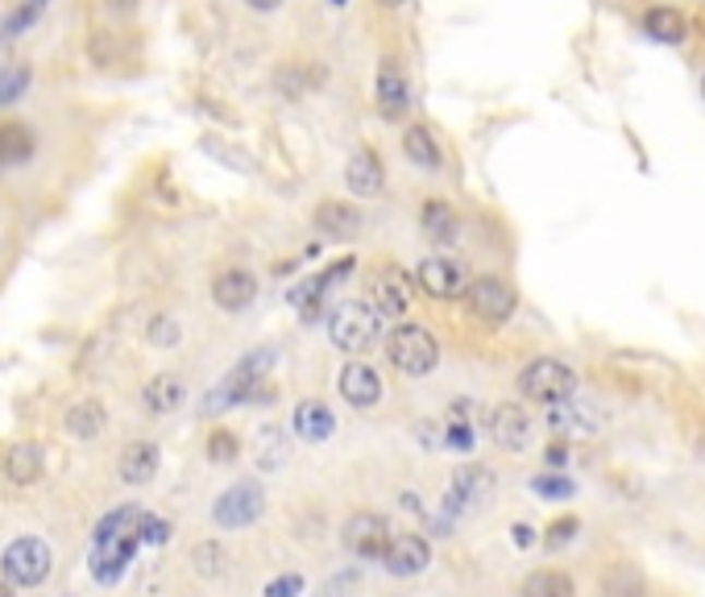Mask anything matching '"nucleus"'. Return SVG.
<instances>
[{
	"mask_svg": "<svg viewBox=\"0 0 705 597\" xmlns=\"http://www.w3.org/2000/svg\"><path fill=\"white\" fill-rule=\"evenodd\" d=\"M270 366H274V349H253L246 353L241 361H237V370L228 373L225 382L216 386V391L204 398V415H220L228 411L232 403H249V398H258L262 394V382H266Z\"/></svg>",
	"mask_w": 705,
	"mask_h": 597,
	"instance_id": "obj_2",
	"label": "nucleus"
},
{
	"mask_svg": "<svg viewBox=\"0 0 705 597\" xmlns=\"http://www.w3.org/2000/svg\"><path fill=\"white\" fill-rule=\"evenodd\" d=\"M490 490H494V474H490L486 465H461L453 474V486H449L444 511H449V515L474 511V506H481V502L490 498Z\"/></svg>",
	"mask_w": 705,
	"mask_h": 597,
	"instance_id": "obj_10",
	"label": "nucleus"
},
{
	"mask_svg": "<svg viewBox=\"0 0 705 597\" xmlns=\"http://www.w3.org/2000/svg\"><path fill=\"white\" fill-rule=\"evenodd\" d=\"M419 225H423V232L432 237L435 246H453L456 237H461V220H456V212L449 204H440V200H428V204H423Z\"/></svg>",
	"mask_w": 705,
	"mask_h": 597,
	"instance_id": "obj_25",
	"label": "nucleus"
},
{
	"mask_svg": "<svg viewBox=\"0 0 705 597\" xmlns=\"http://www.w3.org/2000/svg\"><path fill=\"white\" fill-rule=\"evenodd\" d=\"M548 428H552L557 440H585V435H598L601 415L594 411V407H585V403L564 398V403H552V407H548Z\"/></svg>",
	"mask_w": 705,
	"mask_h": 597,
	"instance_id": "obj_13",
	"label": "nucleus"
},
{
	"mask_svg": "<svg viewBox=\"0 0 705 597\" xmlns=\"http://www.w3.org/2000/svg\"><path fill=\"white\" fill-rule=\"evenodd\" d=\"M328 336L340 353H370L382 341V315L370 303H340L328 320Z\"/></svg>",
	"mask_w": 705,
	"mask_h": 597,
	"instance_id": "obj_3",
	"label": "nucleus"
},
{
	"mask_svg": "<svg viewBox=\"0 0 705 597\" xmlns=\"http://www.w3.org/2000/svg\"><path fill=\"white\" fill-rule=\"evenodd\" d=\"M531 539H536V536H531V527H527V523H515V544H518V548H527Z\"/></svg>",
	"mask_w": 705,
	"mask_h": 597,
	"instance_id": "obj_44",
	"label": "nucleus"
},
{
	"mask_svg": "<svg viewBox=\"0 0 705 597\" xmlns=\"http://www.w3.org/2000/svg\"><path fill=\"white\" fill-rule=\"evenodd\" d=\"M0 469H4V477H9L13 486H34L41 477V444H34V440L9 444L4 456H0Z\"/></svg>",
	"mask_w": 705,
	"mask_h": 597,
	"instance_id": "obj_21",
	"label": "nucleus"
},
{
	"mask_svg": "<svg viewBox=\"0 0 705 597\" xmlns=\"http://www.w3.org/2000/svg\"><path fill=\"white\" fill-rule=\"evenodd\" d=\"M262 511H266V498H262V486H253V481H237L216 498V523L220 527H249V523L262 518Z\"/></svg>",
	"mask_w": 705,
	"mask_h": 597,
	"instance_id": "obj_7",
	"label": "nucleus"
},
{
	"mask_svg": "<svg viewBox=\"0 0 705 597\" xmlns=\"http://www.w3.org/2000/svg\"><path fill=\"white\" fill-rule=\"evenodd\" d=\"M46 13V0H25V4H17L9 17H4V38H17V34H25L34 21Z\"/></svg>",
	"mask_w": 705,
	"mask_h": 597,
	"instance_id": "obj_35",
	"label": "nucleus"
},
{
	"mask_svg": "<svg viewBox=\"0 0 705 597\" xmlns=\"http://www.w3.org/2000/svg\"><path fill=\"white\" fill-rule=\"evenodd\" d=\"M150 345H158V349L179 345V324H175L170 315H154V320H150Z\"/></svg>",
	"mask_w": 705,
	"mask_h": 597,
	"instance_id": "obj_39",
	"label": "nucleus"
},
{
	"mask_svg": "<svg viewBox=\"0 0 705 597\" xmlns=\"http://www.w3.org/2000/svg\"><path fill=\"white\" fill-rule=\"evenodd\" d=\"M191 564H195L200 577H220V573H225V548H220L216 539H204V544H195Z\"/></svg>",
	"mask_w": 705,
	"mask_h": 597,
	"instance_id": "obj_33",
	"label": "nucleus"
},
{
	"mask_svg": "<svg viewBox=\"0 0 705 597\" xmlns=\"http://www.w3.org/2000/svg\"><path fill=\"white\" fill-rule=\"evenodd\" d=\"M138 536H142V544H166L170 539V523L158 515H138Z\"/></svg>",
	"mask_w": 705,
	"mask_h": 597,
	"instance_id": "obj_38",
	"label": "nucleus"
},
{
	"mask_svg": "<svg viewBox=\"0 0 705 597\" xmlns=\"http://www.w3.org/2000/svg\"><path fill=\"white\" fill-rule=\"evenodd\" d=\"M407 108H411V83H407V75H403L398 62L386 59L378 67V112H382L386 121H398Z\"/></svg>",
	"mask_w": 705,
	"mask_h": 597,
	"instance_id": "obj_15",
	"label": "nucleus"
},
{
	"mask_svg": "<svg viewBox=\"0 0 705 597\" xmlns=\"http://www.w3.org/2000/svg\"><path fill=\"white\" fill-rule=\"evenodd\" d=\"M138 506H121L108 518H100L96 527V539H92V577L100 585H112L121 581V573L129 569L133 552L142 548V536H138Z\"/></svg>",
	"mask_w": 705,
	"mask_h": 597,
	"instance_id": "obj_1",
	"label": "nucleus"
},
{
	"mask_svg": "<svg viewBox=\"0 0 705 597\" xmlns=\"http://www.w3.org/2000/svg\"><path fill=\"white\" fill-rule=\"evenodd\" d=\"M204 453L212 465H232L237 461V453H241V440H237V432H225V428H216V432L207 435Z\"/></svg>",
	"mask_w": 705,
	"mask_h": 597,
	"instance_id": "obj_34",
	"label": "nucleus"
},
{
	"mask_svg": "<svg viewBox=\"0 0 705 597\" xmlns=\"http://www.w3.org/2000/svg\"><path fill=\"white\" fill-rule=\"evenodd\" d=\"M601 589H606V597H643V577L631 564H614L601 581Z\"/></svg>",
	"mask_w": 705,
	"mask_h": 597,
	"instance_id": "obj_32",
	"label": "nucleus"
},
{
	"mask_svg": "<svg viewBox=\"0 0 705 597\" xmlns=\"http://www.w3.org/2000/svg\"><path fill=\"white\" fill-rule=\"evenodd\" d=\"M315 228L324 232V237H340V241H349L361 232V212L352 204H340V200H328V204L315 207Z\"/></svg>",
	"mask_w": 705,
	"mask_h": 597,
	"instance_id": "obj_24",
	"label": "nucleus"
},
{
	"mask_svg": "<svg viewBox=\"0 0 705 597\" xmlns=\"http://www.w3.org/2000/svg\"><path fill=\"white\" fill-rule=\"evenodd\" d=\"M465 295H469V311L486 324H502V320L515 315V290L502 278H477L465 287Z\"/></svg>",
	"mask_w": 705,
	"mask_h": 597,
	"instance_id": "obj_9",
	"label": "nucleus"
},
{
	"mask_svg": "<svg viewBox=\"0 0 705 597\" xmlns=\"http://www.w3.org/2000/svg\"><path fill=\"white\" fill-rule=\"evenodd\" d=\"M340 398H345L349 407H357V411L378 407V398H382V378H378V370L366 366V361L345 366V373H340Z\"/></svg>",
	"mask_w": 705,
	"mask_h": 597,
	"instance_id": "obj_17",
	"label": "nucleus"
},
{
	"mask_svg": "<svg viewBox=\"0 0 705 597\" xmlns=\"http://www.w3.org/2000/svg\"><path fill=\"white\" fill-rule=\"evenodd\" d=\"M370 308L378 315H403V311L411 308V278L403 274V270L394 266H382L370 274Z\"/></svg>",
	"mask_w": 705,
	"mask_h": 597,
	"instance_id": "obj_8",
	"label": "nucleus"
},
{
	"mask_svg": "<svg viewBox=\"0 0 705 597\" xmlns=\"http://www.w3.org/2000/svg\"><path fill=\"white\" fill-rule=\"evenodd\" d=\"M34 154V138L21 124H4L0 129V166H17Z\"/></svg>",
	"mask_w": 705,
	"mask_h": 597,
	"instance_id": "obj_31",
	"label": "nucleus"
},
{
	"mask_svg": "<svg viewBox=\"0 0 705 597\" xmlns=\"http://www.w3.org/2000/svg\"><path fill=\"white\" fill-rule=\"evenodd\" d=\"M543 461H548L552 469H564V461H569V453H564V444H548V453H543Z\"/></svg>",
	"mask_w": 705,
	"mask_h": 597,
	"instance_id": "obj_43",
	"label": "nucleus"
},
{
	"mask_svg": "<svg viewBox=\"0 0 705 597\" xmlns=\"http://www.w3.org/2000/svg\"><path fill=\"white\" fill-rule=\"evenodd\" d=\"M50 564H55L50 548L34 536L13 539V544L4 548V557H0L4 581H9V585H21V589H38L41 581L50 577Z\"/></svg>",
	"mask_w": 705,
	"mask_h": 597,
	"instance_id": "obj_6",
	"label": "nucleus"
},
{
	"mask_svg": "<svg viewBox=\"0 0 705 597\" xmlns=\"http://www.w3.org/2000/svg\"><path fill=\"white\" fill-rule=\"evenodd\" d=\"M0 597H13V585H4V581H0Z\"/></svg>",
	"mask_w": 705,
	"mask_h": 597,
	"instance_id": "obj_46",
	"label": "nucleus"
},
{
	"mask_svg": "<svg viewBox=\"0 0 705 597\" xmlns=\"http://www.w3.org/2000/svg\"><path fill=\"white\" fill-rule=\"evenodd\" d=\"M490 435H494L498 449L518 453V449H527V440H531V419H527V411H523L518 403H502V407H494V415H490Z\"/></svg>",
	"mask_w": 705,
	"mask_h": 597,
	"instance_id": "obj_16",
	"label": "nucleus"
},
{
	"mask_svg": "<svg viewBox=\"0 0 705 597\" xmlns=\"http://www.w3.org/2000/svg\"><path fill=\"white\" fill-rule=\"evenodd\" d=\"M518 391L531 403L552 407V403H564L569 394L577 391V373L569 370L564 361H557V357H539V361H531L527 370L518 373Z\"/></svg>",
	"mask_w": 705,
	"mask_h": 597,
	"instance_id": "obj_5",
	"label": "nucleus"
},
{
	"mask_svg": "<svg viewBox=\"0 0 705 597\" xmlns=\"http://www.w3.org/2000/svg\"><path fill=\"white\" fill-rule=\"evenodd\" d=\"M643 25H647V34L656 41H664V46H677V41L689 38V21H684L677 9H652Z\"/></svg>",
	"mask_w": 705,
	"mask_h": 597,
	"instance_id": "obj_29",
	"label": "nucleus"
},
{
	"mask_svg": "<svg viewBox=\"0 0 705 597\" xmlns=\"http://www.w3.org/2000/svg\"><path fill=\"white\" fill-rule=\"evenodd\" d=\"M531 490H536L539 498H548V502H564V498L577 494V486H573L569 477H560V474H539V477H531Z\"/></svg>",
	"mask_w": 705,
	"mask_h": 597,
	"instance_id": "obj_36",
	"label": "nucleus"
},
{
	"mask_svg": "<svg viewBox=\"0 0 705 597\" xmlns=\"http://www.w3.org/2000/svg\"><path fill=\"white\" fill-rule=\"evenodd\" d=\"M328 4H336V9H340V4H345V0H328Z\"/></svg>",
	"mask_w": 705,
	"mask_h": 597,
	"instance_id": "obj_48",
	"label": "nucleus"
},
{
	"mask_svg": "<svg viewBox=\"0 0 705 597\" xmlns=\"http://www.w3.org/2000/svg\"><path fill=\"white\" fill-rule=\"evenodd\" d=\"M212 299L225 311H246L258 299V278L249 270H225L216 283H212Z\"/></svg>",
	"mask_w": 705,
	"mask_h": 597,
	"instance_id": "obj_22",
	"label": "nucleus"
},
{
	"mask_svg": "<svg viewBox=\"0 0 705 597\" xmlns=\"http://www.w3.org/2000/svg\"><path fill=\"white\" fill-rule=\"evenodd\" d=\"M290 423H295V435L299 440H308V444H324L332 432H336V415L328 411V403H320V398H303L295 415H290Z\"/></svg>",
	"mask_w": 705,
	"mask_h": 597,
	"instance_id": "obj_20",
	"label": "nucleus"
},
{
	"mask_svg": "<svg viewBox=\"0 0 705 597\" xmlns=\"http://www.w3.org/2000/svg\"><path fill=\"white\" fill-rule=\"evenodd\" d=\"M702 96H705V80H702Z\"/></svg>",
	"mask_w": 705,
	"mask_h": 597,
	"instance_id": "obj_49",
	"label": "nucleus"
},
{
	"mask_svg": "<svg viewBox=\"0 0 705 597\" xmlns=\"http://www.w3.org/2000/svg\"><path fill=\"white\" fill-rule=\"evenodd\" d=\"M104 423H108V415H104V407L96 398H80L67 411V432L75 435V440H96L104 432Z\"/></svg>",
	"mask_w": 705,
	"mask_h": 597,
	"instance_id": "obj_27",
	"label": "nucleus"
},
{
	"mask_svg": "<svg viewBox=\"0 0 705 597\" xmlns=\"http://www.w3.org/2000/svg\"><path fill=\"white\" fill-rule=\"evenodd\" d=\"M142 398H145V407H150L154 415H170V411H179V407H183L187 391H183V382H179V378L158 373L154 382H145Z\"/></svg>",
	"mask_w": 705,
	"mask_h": 597,
	"instance_id": "obj_26",
	"label": "nucleus"
},
{
	"mask_svg": "<svg viewBox=\"0 0 705 597\" xmlns=\"http://www.w3.org/2000/svg\"><path fill=\"white\" fill-rule=\"evenodd\" d=\"M382 4H386V9H398V4H407V0H382Z\"/></svg>",
	"mask_w": 705,
	"mask_h": 597,
	"instance_id": "obj_47",
	"label": "nucleus"
},
{
	"mask_svg": "<svg viewBox=\"0 0 705 597\" xmlns=\"http://www.w3.org/2000/svg\"><path fill=\"white\" fill-rule=\"evenodd\" d=\"M249 9H258V13H270V9H278L283 0H246Z\"/></svg>",
	"mask_w": 705,
	"mask_h": 597,
	"instance_id": "obj_45",
	"label": "nucleus"
},
{
	"mask_svg": "<svg viewBox=\"0 0 705 597\" xmlns=\"http://www.w3.org/2000/svg\"><path fill=\"white\" fill-rule=\"evenodd\" d=\"M158 465H163V453H158L154 440H129L121 449V456H117V474H121L124 486H145V481H154Z\"/></svg>",
	"mask_w": 705,
	"mask_h": 597,
	"instance_id": "obj_14",
	"label": "nucleus"
},
{
	"mask_svg": "<svg viewBox=\"0 0 705 597\" xmlns=\"http://www.w3.org/2000/svg\"><path fill=\"white\" fill-rule=\"evenodd\" d=\"M262 597H303V577H295V573H283V577H274L266 585V594Z\"/></svg>",
	"mask_w": 705,
	"mask_h": 597,
	"instance_id": "obj_42",
	"label": "nucleus"
},
{
	"mask_svg": "<svg viewBox=\"0 0 705 597\" xmlns=\"http://www.w3.org/2000/svg\"><path fill=\"white\" fill-rule=\"evenodd\" d=\"M345 179H349L352 195H378L382 183H386V170H382V158L373 150H357L345 166Z\"/></svg>",
	"mask_w": 705,
	"mask_h": 597,
	"instance_id": "obj_23",
	"label": "nucleus"
},
{
	"mask_svg": "<svg viewBox=\"0 0 705 597\" xmlns=\"http://www.w3.org/2000/svg\"><path fill=\"white\" fill-rule=\"evenodd\" d=\"M382 564H386V573H391V577H415V573H423V569L432 564V548H428V539L403 532V536L386 539Z\"/></svg>",
	"mask_w": 705,
	"mask_h": 597,
	"instance_id": "obj_11",
	"label": "nucleus"
},
{
	"mask_svg": "<svg viewBox=\"0 0 705 597\" xmlns=\"http://www.w3.org/2000/svg\"><path fill=\"white\" fill-rule=\"evenodd\" d=\"M386 353H391V366L407 378H423V373L435 370L440 361V349H435L432 332L423 324H398L386 341Z\"/></svg>",
	"mask_w": 705,
	"mask_h": 597,
	"instance_id": "obj_4",
	"label": "nucleus"
},
{
	"mask_svg": "<svg viewBox=\"0 0 705 597\" xmlns=\"http://www.w3.org/2000/svg\"><path fill=\"white\" fill-rule=\"evenodd\" d=\"M349 270H352V258H345V262L328 266L324 274H311V278H303L299 287L290 290V303H295V308H303L308 315H315V311H320V303L328 299V290L336 287L340 278H349Z\"/></svg>",
	"mask_w": 705,
	"mask_h": 597,
	"instance_id": "obj_19",
	"label": "nucleus"
},
{
	"mask_svg": "<svg viewBox=\"0 0 705 597\" xmlns=\"http://www.w3.org/2000/svg\"><path fill=\"white\" fill-rule=\"evenodd\" d=\"M386 518L382 515H370V511H361V515H352L345 523V548H349L357 560H382L386 552Z\"/></svg>",
	"mask_w": 705,
	"mask_h": 597,
	"instance_id": "obj_12",
	"label": "nucleus"
},
{
	"mask_svg": "<svg viewBox=\"0 0 705 597\" xmlns=\"http://www.w3.org/2000/svg\"><path fill=\"white\" fill-rule=\"evenodd\" d=\"M577 518L569 515V518H557V523H552V527H548V536H543V544H548V548H564V544H569V539L577 536Z\"/></svg>",
	"mask_w": 705,
	"mask_h": 597,
	"instance_id": "obj_41",
	"label": "nucleus"
},
{
	"mask_svg": "<svg viewBox=\"0 0 705 597\" xmlns=\"http://www.w3.org/2000/svg\"><path fill=\"white\" fill-rule=\"evenodd\" d=\"M403 154L411 158L419 170H440V163H444V154H440V145H435V138L423 129V124H415V129H407V138H403Z\"/></svg>",
	"mask_w": 705,
	"mask_h": 597,
	"instance_id": "obj_28",
	"label": "nucleus"
},
{
	"mask_svg": "<svg viewBox=\"0 0 705 597\" xmlns=\"http://www.w3.org/2000/svg\"><path fill=\"white\" fill-rule=\"evenodd\" d=\"M419 287L432 299H456L469 283H465V266H456L449 258H428L419 262Z\"/></svg>",
	"mask_w": 705,
	"mask_h": 597,
	"instance_id": "obj_18",
	"label": "nucleus"
},
{
	"mask_svg": "<svg viewBox=\"0 0 705 597\" xmlns=\"http://www.w3.org/2000/svg\"><path fill=\"white\" fill-rule=\"evenodd\" d=\"M444 444L456 449V453H469V449H474V423L453 419V423H449V435H444Z\"/></svg>",
	"mask_w": 705,
	"mask_h": 597,
	"instance_id": "obj_40",
	"label": "nucleus"
},
{
	"mask_svg": "<svg viewBox=\"0 0 705 597\" xmlns=\"http://www.w3.org/2000/svg\"><path fill=\"white\" fill-rule=\"evenodd\" d=\"M523 597H573V581L560 569H539L523 581Z\"/></svg>",
	"mask_w": 705,
	"mask_h": 597,
	"instance_id": "obj_30",
	"label": "nucleus"
},
{
	"mask_svg": "<svg viewBox=\"0 0 705 597\" xmlns=\"http://www.w3.org/2000/svg\"><path fill=\"white\" fill-rule=\"evenodd\" d=\"M25 83H29V71H25V67H4V71H0V104L17 100L21 92H25Z\"/></svg>",
	"mask_w": 705,
	"mask_h": 597,
	"instance_id": "obj_37",
	"label": "nucleus"
}]
</instances>
